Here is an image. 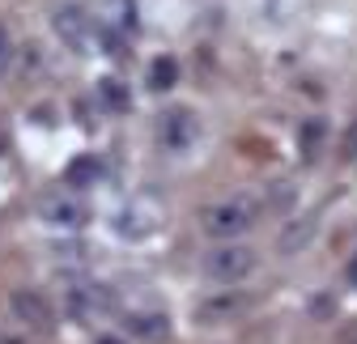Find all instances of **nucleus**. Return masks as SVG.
Instances as JSON below:
<instances>
[{"label": "nucleus", "instance_id": "nucleus-1", "mask_svg": "<svg viewBox=\"0 0 357 344\" xmlns=\"http://www.w3.org/2000/svg\"><path fill=\"white\" fill-rule=\"evenodd\" d=\"M259 217V204L251 196H226V200H213L200 208V230L217 242H230L238 234H247Z\"/></svg>", "mask_w": 357, "mask_h": 344}, {"label": "nucleus", "instance_id": "nucleus-2", "mask_svg": "<svg viewBox=\"0 0 357 344\" xmlns=\"http://www.w3.org/2000/svg\"><path fill=\"white\" fill-rule=\"evenodd\" d=\"M255 264H259V255L251 251V247H243V242H221V247H213L204 260H200V268H204V276L208 281H217V285H238V281H247L251 272H255Z\"/></svg>", "mask_w": 357, "mask_h": 344}, {"label": "nucleus", "instance_id": "nucleus-3", "mask_svg": "<svg viewBox=\"0 0 357 344\" xmlns=\"http://www.w3.org/2000/svg\"><path fill=\"white\" fill-rule=\"evenodd\" d=\"M38 221L56 230H85L89 226V204L77 196H43L38 200Z\"/></svg>", "mask_w": 357, "mask_h": 344}, {"label": "nucleus", "instance_id": "nucleus-4", "mask_svg": "<svg viewBox=\"0 0 357 344\" xmlns=\"http://www.w3.org/2000/svg\"><path fill=\"white\" fill-rule=\"evenodd\" d=\"M98 22H94V13H85V9H77V5H64L60 13H56V34L68 42V47H77V52H89L98 42Z\"/></svg>", "mask_w": 357, "mask_h": 344}, {"label": "nucleus", "instance_id": "nucleus-5", "mask_svg": "<svg viewBox=\"0 0 357 344\" xmlns=\"http://www.w3.org/2000/svg\"><path fill=\"white\" fill-rule=\"evenodd\" d=\"M158 136H162L166 149H192L196 136H200V119H196V111H188V107H170V111L158 119Z\"/></svg>", "mask_w": 357, "mask_h": 344}, {"label": "nucleus", "instance_id": "nucleus-6", "mask_svg": "<svg viewBox=\"0 0 357 344\" xmlns=\"http://www.w3.org/2000/svg\"><path fill=\"white\" fill-rule=\"evenodd\" d=\"M111 306H115V297H111L102 285H77V289L68 293V311H73L77 319H98V315H111Z\"/></svg>", "mask_w": 357, "mask_h": 344}, {"label": "nucleus", "instance_id": "nucleus-7", "mask_svg": "<svg viewBox=\"0 0 357 344\" xmlns=\"http://www.w3.org/2000/svg\"><path fill=\"white\" fill-rule=\"evenodd\" d=\"M123 331L137 336V340H149V344H162L170 336V319L162 311H137V315L123 319Z\"/></svg>", "mask_w": 357, "mask_h": 344}, {"label": "nucleus", "instance_id": "nucleus-8", "mask_svg": "<svg viewBox=\"0 0 357 344\" xmlns=\"http://www.w3.org/2000/svg\"><path fill=\"white\" fill-rule=\"evenodd\" d=\"M247 306H251V297H247V293H221V297H208V302L196 311V319H200V323H221V319L243 315Z\"/></svg>", "mask_w": 357, "mask_h": 344}, {"label": "nucleus", "instance_id": "nucleus-9", "mask_svg": "<svg viewBox=\"0 0 357 344\" xmlns=\"http://www.w3.org/2000/svg\"><path fill=\"white\" fill-rule=\"evenodd\" d=\"M13 311H17V319H26L30 327H52L56 323V315H52V306H47V297H38V293H13Z\"/></svg>", "mask_w": 357, "mask_h": 344}, {"label": "nucleus", "instance_id": "nucleus-10", "mask_svg": "<svg viewBox=\"0 0 357 344\" xmlns=\"http://www.w3.org/2000/svg\"><path fill=\"white\" fill-rule=\"evenodd\" d=\"M137 13H132V0H107V26L102 30H132Z\"/></svg>", "mask_w": 357, "mask_h": 344}, {"label": "nucleus", "instance_id": "nucleus-11", "mask_svg": "<svg viewBox=\"0 0 357 344\" xmlns=\"http://www.w3.org/2000/svg\"><path fill=\"white\" fill-rule=\"evenodd\" d=\"M174 77H178V64H174L170 56H158L153 68H149V85H153V90H170Z\"/></svg>", "mask_w": 357, "mask_h": 344}, {"label": "nucleus", "instance_id": "nucleus-12", "mask_svg": "<svg viewBox=\"0 0 357 344\" xmlns=\"http://www.w3.org/2000/svg\"><path fill=\"white\" fill-rule=\"evenodd\" d=\"M94 179H98V162L94 157H77L68 166V183L73 187H85V183H94Z\"/></svg>", "mask_w": 357, "mask_h": 344}, {"label": "nucleus", "instance_id": "nucleus-13", "mask_svg": "<svg viewBox=\"0 0 357 344\" xmlns=\"http://www.w3.org/2000/svg\"><path fill=\"white\" fill-rule=\"evenodd\" d=\"M319 141H324V123H306L302 127V153L310 157V153L319 149Z\"/></svg>", "mask_w": 357, "mask_h": 344}, {"label": "nucleus", "instance_id": "nucleus-14", "mask_svg": "<svg viewBox=\"0 0 357 344\" xmlns=\"http://www.w3.org/2000/svg\"><path fill=\"white\" fill-rule=\"evenodd\" d=\"M102 98H107V107H115V111H123V107H128L123 85H119V81H102Z\"/></svg>", "mask_w": 357, "mask_h": 344}, {"label": "nucleus", "instance_id": "nucleus-15", "mask_svg": "<svg viewBox=\"0 0 357 344\" xmlns=\"http://www.w3.org/2000/svg\"><path fill=\"white\" fill-rule=\"evenodd\" d=\"M306 238H310V221L294 226V230H289V238H281V247H285V251H298V247H302Z\"/></svg>", "mask_w": 357, "mask_h": 344}, {"label": "nucleus", "instance_id": "nucleus-16", "mask_svg": "<svg viewBox=\"0 0 357 344\" xmlns=\"http://www.w3.org/2000/svg\"><path fill=\"white\" fill-rule=\"evenodd\" d=\"M9 64H13V42H9V30L0 26V77L9 72Z\"/></svg>", "mask_w": 357, "mask_h": 344}, {"label": "nucleus", "instance_id": "nucleus-17", "mask_svg": "<svg viewBox=\"0 0 357 344\" xmlns=\"http://www.w3.org/2000/svg\"><path fill=\"white\" fill-rule=\"evenodd\" d=\"M94 344H128V340H123V336H98Z\"/></svg>", "mask_w": 357, "mask_h": 344}, {"label": "nucleus", "instance_id": "nucleus-18", "mask_svg": "<svg viewBox=\"0 0 357 344\" xmlns=\"http://www.w3.org/2000/svg\"><path fill=\"white\" fill-rule=\"evenodd\" d=\"M349 281L357 285V255H353V264H349Z\"/></svg>", "mask_w": 357, "mask_h": 344}, {"label": "nucleus", "instance_id": "nucleus-19", "mask_svg": "<svg viewBox=\"0 0 357 344\" xmlns=\"http://www.w3.org/2000/svg\"><path fill=\"white\" fill-rule=\"evenodd\" d=\"M0 344H22V340H13V336H0Z\"/></svg>", "mask_w": 357, "mask_h": 344}, {"label": "nucleus", "instance_id": "nucleus-20", "mask_svg": "<svg viewBox=\"0 0 357 344\" xmlns=\"http://www.w3.org/2000/svg\"><path fill=\"white\" fill-rule=\"evenodd\" d=\"M0 149H5V141H0Z\"/></svg>", "mask_w": 357, "mask_h": 344}]
</instances>
